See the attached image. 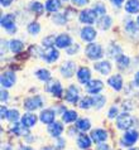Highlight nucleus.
<instances>
[{
	"instance_id": "obj_3",
	"label": "nucleus",
	"mask_w": 139,
	"mask_h": 150,
	"mask_svg": "<svg viewBox=\"0 0 139 150\" xmlns=\"http://www.w3.org/2000/svg\"><path fill=\"white\" fill-rule=\"evenodd\" d=\"M1 27L5 28L9 33L16 30L15 28V16L13 14H5L1 16Z\"/></svg>"
},
{
	"instance_id": "obj_24",
	"label": "nucleus",
	"mask_w": 139,
	"mask_h": 150,
	"mask_svg": "<svg viewBox=\"0 0 139 150\" xmlns=\"http://www.w3.org/2000/svg\"><path fill=\"white\" fill-rule=\"evenodd\" d=\"M121 48L119 47V45H116V44H111V45H109V48H108V56L109 57H111L114 58V59H118L119 57H121L123 54H121Z\"/></svg>"
},
{
	"instance_id": "obj_53",
	"label": "nucleus",
	"mask_w": 139,
	"mask_h": 150,
	"mask_svg": "<svg viewBox=\"0 0 139 150\" xmlns=\"http://www.w3.org/2000/svg\"><path fill=\"white\" fill-rule=\"evenodd\" d=\"M3 150H11V146L8 144H3Z\"/></svg>"
},
{
	"instance_id": "obj_23",
	"label": "nucleus",
	"mask_w": 139,
	"mask_h": 150,
	"mask_svg": "<svg viewBox=\"0 0 139 150\" xmlns=\"http://www.w3.org/2000/svg\"><path fill=\"white\" fill-rule=\"evenodd\" d=\"M77 145H78V148L80 149H82V150H86L91 146V140H90V137H88L87 135L85 134H81L78 136V139H77Z\"/></svg>"
},
{
	"instance_id": "obj_38",
	"label": "nucleus",
	"mask_w": 139,
	"mask_h": 150,
	"mask_svg": "<svg viewBox=\"0 0 139 150\" xmlns=\"http://www.w3.org/2000/svg\"><path fill=\"white\" fill-rule=\"evenodd\" d=\"M8 120H9L10 122H16L19 119V112L16 110H10L9 112H8Z\"/></svg>"
},
{
	"instance_id": "obj_2",
	"label": "nucleus",
	"mask_w": 139,
	"mask_h": 150,
	"mask_svg": "<svg viewBox=\"0 0 139 150\" xmlns=\"http://www.w3.org/2000/svg\"><path fill=\"white\" fill-rule=\"evenodd\" d=\"M133 122H134V119L129 114H121L116 119V125L121 130H128L129 127L133 126Z\"/></svg>"
},
{
	"instance_id": "obj_19",
	"label": "nucleus",
	"mask_w": 139,
	"mask_h": 150,
	"mask_svg": "<svg viewBox=\"0 0 139 150\" xmlns=\"http://www.w3.org/2000/svg\"><path fill=\"white\" fill-rule=\"evenodd\" d=\"M47 90H48L53 96H56V97H61V96H62V91H63V90H62L61 83L58 82V81L51 82L49 85H48V87H47Z\"/></svg>"
},
{
	"instance_id": "obj_6",
	"label": "nucleus",
	"mask_w": 139,
	"mask_h": 150,
	"mask_svg": "<svg viewBox=\"0 0 139 150\" xmlns=\"http://www.w3.org/2000/svg\"><path fill=\"white\" fill-rule=\"evenodd\" d=\"M65 97H66V101L67 102L76 103V102L78 101V98H80V91H78V88L75 85L70 86L68 90L66 91V96H65Z\"/></svg>"
},
{
	"instance_id": "obj_34",
	"label": "nucleus",
	"mask_w": 139,
	"mask_h": 150,
	"mask_svg": "<svg viewBox=\"0 0 139 150\" xmlns=\"http://www.w3.org/2000/svg\"><path fill=\"white\" fill-rule=\"evenodd\" d=\"M52 19H53L54 23L58 24V25H62V24L65 23L67 19H68V16H67L65 13H62V14H56V15H53Z\"/></svg>"
},
{
	"instance_id": "obj_9",
	"label": "nucleus",
	"mask_w": 139,
	"mask_h": 150,
	"mask_svg": "<svg viewBox=\"0 0 139 150\" xmlns=\"http://www.w3.org/2000/svg\"><path fill=\"white\" fill-rule=\"evenodd\" d=\"M103 82L100 80H94V81H90L86 85V91L88 93H92V95H98L101 90H103Z\"/></svg>"
},
{
	"instance_id": "obj_14",
	"label": "nucleus",
	"mask_w": 139,
	"mask_h": 150,
	"mask_svg": "<svg viewBox=\"0 0 139 150\" xmlns=\"http://www.w3.org/2000/svg\"><path fill=\"white\" fill-rule=\"evenodd\" d=\"M91 139L98 144L104 143V141L108 139V132L105 130H103V129H96V130H94L91 132Z\"/></svg>"
},
{
	"instance_id": "obj_35",
	"label": "nucleus",
	"mask_w": 139,
	"mask_h": 150,
	"mask_svg": "<svg viewBox=\"0 0 139 150\" xmlns=\"http://www.w3.org/2000/svg\"><path fill=\"white\" fill-rule=\"evenodd\" d=\"M31 9L37 14H42L43 13V10H44V6L42 5L41 3H38V1H33V3H31Z\"/></svg>"
},
{
	"instance_id": "obj_1",
	"label": "nucleus",
	"mask_w": 139,
	"mask_h": 150,
	"mask_svg": "<svg viewBox=\"0 0 139 150\" xmlns=\"http://www.w3.org/2000/svg\"><path fill=\"white\" fill-rule=\"evenodd\" d=\"M86 56L92 61L100 59V58L104 56V52H103L101 45L96 44V43H90L86 47Z\"/></svg>"
},
{
	"instance_id": "obj_15",
	"label": "nucleus",
	"mask_w": 139,
	"mask_h": 150,
	"mask_svg": "<svg viewBox=\"0 0 139 150\" xmlns=\"http://www.w3.org/2000/svg\"><path fill=\"white\" fill-rule=\"evenodd\" d=\"M72 44V39L68 34H61L56 38V45L58 48H68Z\"/></svg>"
},
{
	"instance_id": "obj_5",
	"label": "nucleus",
	"mask_w": 139,
	"mask_h": 150,
	"mask_svg": "<svg viewBox=\"0 0 139 150\" xmlns=\"http://www.w3.org/2000/svg\"><path fill=\"white\" fill-rule=\"evenodd\" d=\"M43 105V100H42L39 96H33V97H29L24 101V107L29 111H34Z\"/></svg>"
},
{
	"instance_id": "obj_51",
	"label": "nucleus",
	"mask_w": 139,
	"mask_h": 150,
	"mask_svg": "<svg viewBox=\"0 0 139 150\" xmlns=\"http://www.w3.org/2000/svg\"><path fill=\"white\" fill-rule=\"evenodd\" d=\"M134 82H135V85L139 86V72H137L135 76H134Z\"/></svg>"
},
{
	"instance_id": "obj_37",
	"label": "nucleus",
	"mask_w": 139,
	"mask_h": 150,
	"mask_svg": "<svg viewBox=\"0 0 139 150\" xmlns=\"http://www.w3.org/2000/svg\"><path fill=\"white\" fill-rule=\"evenodd\" d=\"M92 106V97H83L80 101V107L81 109H90Z\"/></svg>"
},
{
	"instance_id": "obj_30",
	"label": "nucleus",
	"mask_w": 139,
	"mask_h": 150,
	"mask_svg": "<svg viewBox=\"0 0 139 150\" xmlns=\"http://www.w3.org/2000/svg\"><path fill=\"white\" fill-rule=\"evenodd\" d=\"M36 76H37V78H39V80L43 81V82H47V81L51 80V73H49V71L44 69V68L38 69L37 72H36Z\"/></svg>"
},
{
	"instance_id": "obj_20",
	"label": "nucleus",
	"mask_w": 139,
	"mask_h": 150,
	"mask_svg": "<svg viewBox=\"0 0 139 150\" xmlns=\"http://www.w3.org/2000/svg\"><path fill=\"white\" fill-rule=\"evenodd\" d=\"M63 131V126L60 124V122H56L54 121L53 124L48 125V132L51 134V136L53 137H60V135L62 134Z\"/></svg>"
},
{
	"instance_id": "obj_55",
	"label": "nucleus",
	"mask_w": 139,
	"mask_h": 150,
	"mask_svg": "<svg viewBox=\"0 0 139 150\" xmlns=\"http://www.w3.org/2000/svg\"><path fill=\"white\" fill-rule=\"evenodd\" d=\"M137 23H138V25H139V16H138V20H137Z\"/></svg>"
},
{
	"instance_id": "obj_29",
	"label": "nucleus",
	"mask_w": 139,
	"mask_h": 150,
	"mask_svg": "<svg viewBox=\"0 0 139 150\" xmlns=\"http://www.w3.org/2000/svg\"><path fill=\"white\" fill-rule=\"evenodd\" d=\"M9 47H10V51L11 52H14V53H19L20 51L23 49V43L20 40H18V39H13V40H10L9 42Z\"/></svg>"
},
{
	"instance_id": "obj_7",
	"label": "nucleus",
	"mask_w": 139,
	"mask_h": 150,
	"mask_svg": "<svg viewBox=\"0 0 139 150\" xmlns=\"http://www.w3.org/2000/svg\"><path fill=\"white\" fill-rule=\"evenodd\" d=\"M96 19V14L92 9H86L80 13V22L85 24H92Z\"/></svg>"
},
{
	"instance_id": "obj_22",
	"label": "nucleus",
	"mask_w": 139,
	"mask_h": 150,
	"mask_svg": "<svg viewBox=\"0 0 139 150\" xmlns=\"http://www.w3.org/2000/svg\"><path fill=\"white\" fill-rule=\"evenodd\" d=\"M125 10L130 14L139 13V0H128L125 4Z\"/></svg>"
},
{
	"instance_id": "obj_47",
	"label": "nucleus",
	"mask_w": 139,
	"mask_h": 150,
	"mask_svg": "<svg viewBox=\"0 0 139 150\" xmlns=\"http://www.w3.org/2000/svg\"><path fill=\"white\" fill-rule=\"evenodd\" d=\"M98 150H111V149H110V146H109V145H106V144H100L99 146H98Z\"/></svg>"
},
{
	"instance_id": "obj_12",
	"label": "nucleus",
	"mask_w": 139,
	"mask_h": 150,
	"mask_svg": "<svg viewBox=\"0 0 139 150\" xmlns=\"http://www.w3.org/2000/svg\"><path fill=\"white\" fill-rule=\"evenodd\" d=\"M94 68L96 71H99L101 74H104V76H106V74H109L111 72V64H110V62H108V61L98 62V63L94 64Z\"/></svg>"
},
{
	"instance_id": "obj_21",
	"label": "nucleus",
	"mask_w": 139,
	"mask_h": 150,
	"mask_svg": "<svg viewBox=\"0 0 139 150\" xmlns=\"http://www.w3.org/2000/svg\"><path fill=\"white\" fill-rule=\"evenodd\" d=\"M37 122V116L34 114H31V112H28V114H24L23 117H22V124L24 125L25 127H32L34 126Z\"/></svg>"
},
{
	"instance_id": "obj_52",
	"label": "nucleus",
	"mask_w": 139,
	"mask_h": 150,
	"mask_svg": "<svg viewBox=\"0 0 139 150\" xmlns=\"http://www.w3.org/2000/svg\"><path fill=\"white\" fill-rule=\"evenodd\" d=\"M19 150H34L33 148H31V146H24V145H22V146H20V149Z\"/></svg>"
},
{
	"instance_id": "obj_33",
	"label": "nucleus",
	"mask_w": 139,
	"mask_h": 150,
	"mask_svg": "<svg viewBox=\"0 0 139 150\" xmlns=\"http://www.w3.org/2000/svg\"><path fill=\"white\" fill-rule=\"evenodd\" d=\"M92 10L95 11V14L96 16H104L105 13H106V8H105V5L103 3H98V4H95L94 8H92Z\"/></svg>"
},
{
	"instance_id": "obj_57",
	"label": "nucleus",
	"mask_w": 139,
	"mask_h": 150,
	"mask_svg": "<svg viewBox=\"0 0 139 150\" xmlns=\"http://www.w3.org/2000/svg\"><path fill=\"white\" fill-rule=\"evenodd\" d=\"M65 1H66V0H65Z\"/></svg>"
},
{
	"instance_id": "obj_28",
	"label": "nucleus",
	"mask_w": 139,
	"mask_h": 150,
	"mask_svg": "<svg viewBox=\"0 0 139 150\" xmlns=\"http://www.w3.org/2000/svg\"><path fill=\"white\" fill-rule=\"evenodd\" d=\"M11 132L16 136H22L24 134H27V127L23 124H14V126L11 127Z\"/></svg>"
},
{
	"instance_id": "obj_26",
	"label": "nucleus",
	"mask_w": 139,
	"mask_h": 150,
	"mask_svg": "<svg viewBox=\"0 0 139 150\" xmlns=\"http://www.w3.org/2000/svg\"><path fill=\"white\" fill-rule=\"evenodd\" d=\"M99 28L103 29V30H108L109 28L111 27V18L109 15H104L101 16V18L99 19Z\"/></svg>"
},
{
	"instance_id": "obj_44",
	"label": "nucleus",
	"mask_w": 139,
	"mask_h": 150,
	"mask_svg": "<svg viewBox=\"0 0 139 150\" xmlns=\"http://www.w3.org/2000/svg\"><path fill=\"white\" fill-rule=\"evenodd\" d=\"M125 29L126 30H129V32H132V33H137V30H138V27L134 24L133 22H129L128 24H126V27H125Z\"/></svg>"
},
{
	"instance_id": "obj_42",
	"label": "nucleus",
	"mask_w": 139,
	"mask_h": 150,
	"mask_svg": "<svg viewBox=\"0 0 139 150\" xmlns=\"http://www.w3.org/2000/svg\"><path fill=\"white\" fill-rule=\"evenodd\" d=\"M109 119H115L119 116V114H118V107L116 106H113L110 110H109Z\"/></svg>"
},
{
	"instance_id": "obj_46",
	"label": "nucleus",
	"mask_w": 139,
	"mask_h": 150,
	"mask_svg": "<svg viewBox=\"0 0 139 150\" xmlns=\"http://www.w3.org/2000/svg\"><path fill=\"white\" fill-rule=\"evenodd\" d=\"M1 101L3 102L8 101V92H6V91H4V90H1Z\"/></svg>"
},
{
	"instance_id": "obj_13",
	"label": "nucleus",
	"mask_w": 139,
	"mask_h": 150,
	"mask_svg": "<svg viewBox=\"0 0 139 150\" xmlns=\"http://www.w3.org/2000/svg\"><path fill=\"white\" fill-rule=\"evenodd\" d=\"M58 57H60V53H58L57 49H54L53 47H49L43 52V58L48 62V63H52V62L57 61Z\"/></svg>"
},
{
	"instance_id": "obj_18",
	"label": "nucleus",
	"mask_w": 139,
	"mask_h": 150,
	"mask_svg": "<svg viewBox=\"0 0 139 150\" xmlns=\"http://www.w3.org/2000/svg\"><path fill=\"white\" fill-rule=\"evenodd\" d=\"M90 77H91V73H90V69L86 68V67H81L77 72V80L83 83V85H87L90 82Z\"/></svg>"
},
{
	"instance_id": "obj_39",
	"label": "nucleus",
	"mask_w": 139,
	"mask_h": 150,
	"mask_svg": "<svg viewBox=\"0 0 139 150\" xmlns=\"http://www.w3.org/2000/svg\"><path fill=\"white\" fill-rule=\"evenodd\" d=\"M39 30H41V27H39V24H38V23H31L28 25V32L31 33V34H33V35L38 34Z\"/></svg>"
},
{
	"instance_id": "obj_43",
	"label": "nucleus",
	"mask_w": 139,
	"mask_h": 150,
	"mask_svg": "<svg viewBox=\"0 0 139 150\" xmlns=\"http://www.w3.org/2000/svg\"><path fill=\"white\" fill-rule=\"evenodd\" d=\"M65 144H66L65 139H61V137H58L57 143H56V145H54V149H56V150H62L63 148H65Z\"/></svg>"
},
{
	"instance_id": "obj_40",
	"label": "nucleus",
	"mask_w": 139,
	"mask_h": 150,
	"mask_svg": "<svg viewBox=\"0 0 139 150\" xmlns=\"http://www.w3.org/2000/svg\"><path fill=\"white\" fill-rule=\"evenodd\" d=\"M78 49H80V47H78V44H77V43L71 44L70 47L67 48V54H68V56H72V54H75V53H77Z\"/></svg>"
},
{
	"instance_id": "obj_41",
	"label": "nucleus",
	"mask_w": 139,
	"mask_h": 150,
	"mask_svg": "<svg viewBox=\"0 0 139 150\" xmlns=\"http://www.w3.org/2000/svg\"><path fill=\"white\" fill-rule=\"evenodd\" d=\"M56 43V39H54V37H47V38H44L43 39V45H46L47 48H49V47H52V45Z\"/></svg>"
},
{
	"instance_id": "obj_4",
	"label": "nucleus",
	"mask_w": 139,
	"mask_h": 150,
	"mask_svg": "<svg viewBox=\"0 0 139 150\" xmlns=\"http://www.w3.org/2000/svg\"><path fill=\"white\" fill-rule=\"evenodd\" d=\"M138 137H139V135L135 130L125 131V134L123 135V139H121V145H123V146H132V145L135 144Z\"/></svg>"
},
{
	"instance_id": "obj_16",
	"label": "nucleus",
	"mask_w": 139,
	"mask_h": 150,
	"mask_svg": "<svg viewBox=\"0 0 139 150\" xmlns=\"http://www.w3.org/2000/svg\"><path fill=\"white\" fill-rule=\"evenodd\" d=\"M81 38L83 40H86V42H91V40H94L95 39V37H96V30L92 27H85V28H82L81 29Z\"/></svg>"
},
{
	"instance_id": "obj_17",
	"label": "nucleus",
	"mask_w": 139,
	"mask_h": 150,
	"mask_svg": "<svg viewBox=\"0 0 139 150\" xmlns=\"http://www.w3.org/2000/svg\"><path fill=\"white\" fill-rule=\"evenodd\" d=\"M108 83L110 85L111 88H114L115 91H120L123 88V77H121L120 74H115V76L109 78Z\"/></svg>"
},
{
	"instance_id": "obj_27",
	"label": "nucleus",
	"mask_w": 139,
	"mask_h": 150,
	"mask_svg": "<svg viewBox=\"0 0 139 150\" xmlns=\"http://www.w3.org/2000/svg\"><path fill=\"white\" fill-rule=\"evenodd\" d=\"M61 8V1L60 0H48L46 3V9L51 13H56V11Z\"/></svg>"
},
{
	"instance_id": "obj_45",
	"label": "nucleus",
	"mask_w": 139,
	"mask_h": 150,
	"mask_svg": "<svg viewBox=\"0 0 139 150\" xmlns=\"http://www.w3.org/2000/svg\"><path fill=\"white\" fill-rule=\"evenodd\" d=\"M73 1V4H76V5H85V4H87V1L88 0H72Z\"/></svg>"
},
{
	"instance_id": "obj_32",
	"label": "nucleus",
	"mask_w": 139,
	"mask_h": 150,
	"mask_svg": "<svg viewBox=\"0 0 139 150\" xmlns=\"http://www.w3.org/2000/svg\"><path fill=\"white\" fill-rule=\"evenodd\" d=\"M76 127L81 131H87L88 129L91 127V122L88 121L87 119H80L77 121V124H76Z\"/></svg>"
},
{
	"instance_id": "obj_10",
	"label": "nucleus",
	"mask_w": 139,
	"mask_h": 150,
	"mask_svg": "<svg viewBox=\"0 0 139 150\" xmlns=\"http://www.w3.org/2000/svg\"><path fill=\"white\" fill-rule=\"evenodd\" d=\"M54 117H56V111H53V110H51V109L43 110V111L41 112V116H39L41 121L44 122V124H48V125L54 122Z\"/></svg>"
},
{
	"instance_id": "obj_48",
	"label": "nucleus",
	"mask_w": 139,
	"mask_h": 150,
	"mask_svg": "<svg viewBox=\"0 0 139 150\" xmlns=\"http://www.w3.org/2000/svg\"><path fill=\"white\" fill-rule=\"evenodd\" d=\"M13 0H0V3H1V6H9L10 4H11Z\"/></svg>"
},
{
	"instance_id": "obj_50",
	"label": "nucleus",
	"mask_w": 139,
	"mask_h": 150,
	"mask_svg": "<svg viewBox=\"0 0 139 150\" xmlns=\"http://www.w3.org/2000/svg\"><path fill=\"white\" fill-rule=\"evenodd\" d=\"M111 3L114 4V5H116V6H120L121 4L124 3V0H111Z\"/></svg>"
},
{
	"instance_id": "obj_8",
	"label": "nucleus",
	"mask_w": 139,
	"mask_h": 150,
	"mask_svg": "<svg viewBox=\"0 0 139 150\" xmlns=\"http://www.w3.org/2000/svg\"><path fill=\"white\" fill-rule=\"evenodd\" d=\"M75 69H76V64L73 63V62H65L62 66H61V74L63 77L66 78H70L73 76L75 73Z\"/></svg>"
},
{
	"instance_id": "obj_11",
	"label": "nucleus",
	"mask_w": 139,
	"mask_h": 150,
	"mask_svg": "<svg viewBox=\"0 0 139 150\" xmlns=\"http://www.w3.org/2000/svg\"><path fill=\"white\" fill-rule=\"evenodd\" d=\"M0 82H1V86L8 88V87H11L15 82V74L13 72H4L0 77Z\"/></svg>"
},
{
	"instance_id": "obj_36",
	"label": "nucleus",
	"mask_w": 139,
	"mask_h": 150,
	"mask_svg": "<svg viewBox=\"0 0 139 150\" xmlns=\"http://www.w3.org/2000/svg\"><path fill=\"white\" fill-rule=\"evenodd\" d=\"M116 63H118V67L119 68H126L129 64V58L125 56H121L116 59Z\"/></svg>"
},
{
	"instance_id": "obj_25",
	"label": "nucleus",
	"mask_w": 139,
	"mask_h": 150,
	"mask_svg": "<svg viewBox=\"0 0 139 150\" xmlns=\"http://www.w3.org/2000/svg\"><path fill=\"white\" fill-rule=\"evenodd\" d=\"M105 102H106V98L104 97L103 95H94L92 96V106L95 107V109H101Z\"/></svg>"
},
{
	"instance_id": "obj_49",
	"label": "nucleus",
	"mask_w": 139,
	"mask_h": 150,
	"mask_svg": "<svg viewBox=\"0 0 139 150\" xmlns=\"http://www.w3.org/2000/svg\"><path fill=\"white\" fill-rule=\"evenodd\" d=\"M8 112H9V111H8L6 110V107H1V119H4V117H8Z\"/></svg>"
},
{
	"instance_id": "obj_56",
	"label": "nucleus",
	"mask_w": 139,
	"mask_h": 150,
	"mask_svg": "<svg viewBox=\"0 0 139 150\" xmlns=\"http://www.w3.org/2000/svg\"><path fill=\"white\" fill-rule=\"evenodd\" d=\"M130 150H139V149H138V148H135V149H130Z\"/></svg>"
},
{
	"instance_id": "obj_54",
	"label": "nucleus",
	"mask_w": 139,
	"mask_h": 150,
	"mask_svg": "<svg viewBox=\"0 0 139 150\" xmlns=\"http://www.w3.org/2000/svg\"><path fill=\"white\" fill-rule=\"evenodd\" d=\"M42 150H52V149H49V148H44V149H42Z\"/></svg>"
},
{
	"instance_id": "obj_31",
	"label": "nucleus",
	"mask_w": 139,
	"mask_h": 150,
	"mask_svg": "<svg viewBox=\"0 0 139 150\" xmlns=\"http://www.w3.org/2000/svg\"><path fill=\"white\" fill-rule=\"evenodd\" d=\"M77 119V114L72 110H68V111H65L62 115V120L65 122H73L75 120Z\"/></svg>"
}]
</instances>
